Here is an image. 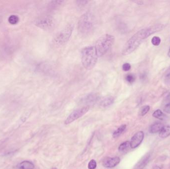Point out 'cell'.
Instances as JSON below:
<instances>
[{"instance_id": "obj_1", "label": "cell", "mask_w": 170, "mask_h": 169, "mask_svg": "<svg viewBox=\"0 0 170 169\" xmlns=\"http://www.w3.org/2000/svg\"><path fill=\"white\" fill-rule=\"evenodd\" d=\"M163 27V24H158L138 31L126 42L122 49V54L128 55L132 53L145 39L154 33L161 31Z\"/></svg>"}, {"instance_id": "obj_2", "label": "cell", "mask_w": 170, "mask_h": 169, "mask_svg": "<svg viewBox=\"0 0 170 169\" xmlns=\"http://www.w3.org/2000/svg\"><path fill=\"white\" fill-rule=\"evenodd\" d=\"M96 21L94 16L90 12H87L80 17L78 23L79 34L83 37L90 35L94 31Z\"/></svg>"}, {"instance_id": "obj_3", "label": "cell", "mask_w": 170, "mask_h": 169, "mask_svg": "<svg viewBox=\"0 0 170 169\" xmlns=\"http://www.w3.org/2000/svg\"><path fill=\"white\" fill-rule=\"evenodd\" d=\"M98 56L94 46L85 47L81 51V62L87 70L94 68L97 63Z\"/></svg>"}, {"instance_id": "obj_4", "label": "cell", "mask_w": 170, "mask_h": 169, "mask_svg": "<svg viewBox=\"0 0 170 169\" xmlns=\"http://www.w3.org/2000/svg\"><path fill=\"white\" fill-rule=\"evenodd\" d=\"M115 38L113 35L104 34L97 40L94 47L98 57H102L106 54L113 45Z\"/></svg>"}, {"instance_id": "obj_5", "label": "cell", "mask_w": 170, "mask_h": 169, "mask_svg": "<svg viewBox=\"0 0 170 169\" xmlns=\"http://www.w3.org/2000/svg\"><path fill=\"white\" fill-rule=\"evenodd\" d=\"M74 27L72 24H67L61 31H59L55 36L54 43L57 46H60L66 43L70 38L73 32Z\"/></svg>"}, {"instance_id": "obj_6", "label": "cell", "mask_w": 170, "mask_h": 169, "mask_svg": "<svg viewBox=\"0 0 170 169\" xmlns=\"http://www.w3.org/2000/svg\"><path fill=\"white\" fill-rule=\"evenodd\" d=\"M35 24L44 31H49L54 27L55 20L52 16H43L36 20Z\"/></svg>"}, {"instance_id": "obj_7", "label": "cell", "mask_w": 170, "mask_h": 169, "mask_svg": "<svg viewBox=\"0 0 170 169\" xmlns=\"http://www.w3.org/2000/svg\"><path fill=\"white\" fill-rule=\"evenodd\" d=\"M89 106H85L73 111L65 121V124H68L86 114L89 110Z\"/></svg>"}, {"instance_id": "obj_8", "label": "cell", "mask_w": 170, "mask_h": 169, "mask_svg": "<svg viewBox=\"0 0 170 169\" xmlns=\"http://www.w3.org/2000/svg\"><path fill=\"white\" fill-rule=\"evenodd\" d=\"M144 137V134L142 131L136 132L132 136L130 142V148L135 149L140 145Z\"/></svg>"}, {"instance_id": "obj_9", "label": "cell", "mask_w": 170, "mask_h": 169, "mask_svg": "<svg viewBox=\"0 0 170 169\" xmlns=\"http://www.w3.org/2000/svg\"><path fill=\"white\" fill-rule=\"evenodd\" d=\"M98 100H99V96L98 94L96 93L92 92L85 95L82 99V101L86 104L89 105L94 104ZM88 105V106H89Z\"/></svg>"}, {"instance_id": "obj_10", "label": "cell", "mask_w": 170, "mask_h": 169, "mask_svg": "<svg viewBox=\"0 0 170 169\" xmlns=\"http://www.w3.org/2000/svg\"><path fill=\"white\" fill-rule=\"evenodd\" d=\"M120 162V159L117 157H107L102 161V165L105 168H113L117 166Z\"/></svg>"}, {"instance_id": "obj_11", "label": "cell", "mask_w": 170, "mask_h": 169, "mask_svg": "<svg viewBox=\"0 0 170 169\" xmlns=\"http://www.w3.org/2000/svg\"><path fill=\"white\" fill-rule=\"evenodd\" d=\"M114 99L113 97L106 96L102 98L100 102V105L103 108H106L111 106L114 103Z\"/></svg>"}, {"instance_id": "obj_12", "label": "cell", "mask_w": 170, "mask_h": 169, "mask_svg": "<svg viewBox=\"0 0 170 169\" xmlns=\"http://www.w3.org/2000/svg\"><path fill=\"white\" fill-rule=\"evenodd\" d=\"M164 127L163 124L161 123H155L150 126L149 131L150 134H154L159 133L162 128Z\"/></svg>"}, {"instance_id": "obj_13", "label": "cell", "mask_w": 170, "mask_h": 169, "mask_svg": "<svg viewBox=\"0 0 170 169\" xmlns=\"http://www.w3.org/2000/svg\"><path fill=\"white\" fill-rule=\"evenodd\" d=\"M17 167L19 169H34L35 165L31 162L24 161L20 163Z\"/></svg>"}, {"instance_id": "obj_14", "label": "cell", "mask_w": 170, "mask_h": 169, "mask_svg": "<svg viewBox=\"0 0 170 169\" xmlns=\"http://www.w3.org/2000/svg\"><path fill=\"white\" fill-rule=\"evenodd\" d=\"M170 135V126H164L159 132V136L162 138H165Z\"/></svg>"}, {"instance_id": "obj_15", "label": "cell", "mask_w": 170, "mask_h": 169, "mask_svg": "<svg viewBox=\"0 0 170 169\" xmlns=\"http://www.w3.org/2000/svg\"><path fill=\"white\" fill-rule=\"evenodd\" d=\"M152 116L154 118L159 119L160 120H164L167 117L166 115L164 114L163 112L160 109H158V110L154 111L152 114Z\"/></svg>"}, {"instance_id": "obj_16", "label": "cell", "mask_w": 170, "mask_h": 169, "mask_svg": "<svg viewBox=\"0 0 170 169\" xmlns=\"http://www.w3.org/2000/svg\"><path fill=\"white\" fill-rule=\"evenodd\" d=\"M65 3L64 1H52L49 3V8L51 9H56L61 7Z\"/></svg>"}, {"instance_id": "obj_17", "label": "cell", "mask_w": 170, "mask_h": 169, "mask_svg": "<svg viewBox=\"0 0 170 169\" xmlns=\"http://www.w3.org/2000/svg\"><path fill=\"white\" fill-rule=\"evenodd\" d=\"M126 128V124H122L120 126L117 130H116L113 134V137L114 138H118L124 132Z\"/></svg>"}, {"instance_id": "obj_18", "label": "cell", "mask_w": 170, "mask_h": 169, "mask_svg": "<svg viewBox=\"0 0 170 169\" xmlns=\"http://www.w3.org/2000/svg\"><path fill=\"white\" fill-rule=\"evenodd\" d=\"M130 147V142L128 141L124 142L120 145L118 147V150L120 152H125Z\"/></svg>"}, {"instance_id": "obj_19", "label": "cell", "mask_w": 170, "mask_h": 169, "mask_svg": "<svg viewBox=\"0 0 170 169\" xmlns=\"http://www.w3.org/2000/svg\"><path fill=\"white\" fill-rule=\"evenodd\" d=\"M9 23L12 25H15L19 23V18L17 16L12 15L10 16L8 19Z\"/></svg>"}, {"instance_id": "obj_20", "label": "cell", "mask_w": 170, "mask_h": 169, "mask_svg": "<svg viewBox=\"0 0 170 169\" xmlns=\"http://www.w3.org/2000/svg\"><path fill=\"white\" fill-rule=\"evenodd\" d=\"M150 107L148 105H146L142 107L140 110L139 112V115L141 116H144L146 114H147L149 110H150Z\"/></svg>"}, {"instance_id": "obj_21", "label": "cell", "mask_w": 170, "mask_h": 169, "mask_svg": "<svg viewBox=\"0 0 170 169\" xmlns=\"http://www.w3.org/2000/svg\"><path fill=\"white\" fill-rule=\"evenodd\" d=\"M164 81L166 84L170 85V67L165 73L164 75Z\"/></svg>"}, {"instance_id": "obj_22", "label": "cell", "mask_w": 170, "mask_h": 169, "mask_svg": "<svg viewBox=\"0 0 170 169\" xmlns=\"http://www.w3.org/2000/svg\"><path fill=\"white\" fill-rule=\"evenodd\" d=\"M161 38L158 36H154L151 39L152 44L155 46H159L161 43Z\"/></svg>"}, {"instance_id": "obj_23", "label": "cell", "mask_w": 170, "mask_h": 169, "mask_svg": "<svg viewBox=\"0 0 170 169\" xmlns=\"http://www.w3.org/2000/svg\"><path fill=\"white\" fill-rule=\"evenodd\" d=\"M125 80L129 83H133L135 81V77L133 74H128L125 77Z\"/></svg>"}, {"instance_id": "obj_24", "label": "cell", "mask_w": 170, "mask_h": 169, "mask_svg": "<svg viewBox=\"0 0 170 169\" xmlns=\"http://www.w3.org/2000/svg\"><path fill=\"white\" fill-rule=\"evenodd\" d=\"M97 167V162L94 160H91L88 164L89 169H95Z\"/></svg>"}, {"instance_id": "obj_25", "label": "cell", "mask_w": 170, "mask_h": 169, "mask_svg": "<svg viewBox=\"0 0 170 169\" xmlns=\"http://www.w3.org/2000/svg\"><path fill=\"white\" fill-rule=\"evenodd\" d=\"M89 2L87 1H76V4L78 5V7L82 8V7H85L87 4H88Z\"/></svg>"}, {"instance_id": "obj_26", "label": "cell", "mask_w": 170, "mask_h": 169, "mask_svg": "<svg viewBox=\"0 0 170 169\" xmlns=\"http://www.w3.org/2000/svg\"><path fill=\"white\" fill-rule=\"evenodd\" d=\"M131 68V66L130 63H125L122 65V70L124 71H128L130 70V69Z\"/></svg>"}, {"instance_id": "obj_27", "label": "cell", "mask_w": 170, "mask_h": 169, "mask_svg": "<svg viewBox=\"0 0 170 169\" xmlns=\"http://www.w3.org/2000/svg\"><path fill=\"white\" fill-rule=\"evenodd\" d=\"M164 111L168 114H170V102L167 103L164 108Z\"/></svg>"}, {"instance_id": "obj_28", "label": "cell", "mask_w": 170, "mask_h": 169, "mask_svg": "<svg viewBox=\"0 0 170 169\" xmlns=\"http://www.w3.org/2000/svg\"><path fill=\"white\" fill-rule=\"evenodd\" d=\"M168 57H170V48L169 51H168Z\"/></svg>"}, {"instance_id": "obj_29", "label": "cell", "mask_w": 170, "mask_h": 169, "mask_svg": "<svg viewBox=\"0 0 170 169\" xmlns=\"http://www.w3.org/2000/svg\"><path fill=\"white\" fill-rule=\"evenodd\" d=\"M155 169H161V168H160L159 167L156 166Z\"/></svg>"}, {"instance_id": "obj_30", "label": "cell", "mask_w": 170, "mask_h": 169, "mask_svg": "<svg viewBox=\"0 0 170 169\" xmlns=\"http://www.w3.org/2000/svg\"><path fill=\"white\" fill-rule=\"evenodd\" d=\"M57 169V168H52V169Z\"/></svg>"}]
</instances>
